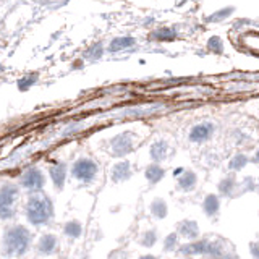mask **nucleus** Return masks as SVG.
Masks as SVG:
<instances>
[{
  "mask_svg": "<svg viewBox=\"0 0 259 259\" xmlns=\"http://www.w3.org/2000/svg\"><path fill=\"white\" fill-rule=\"evenodd\" d=\"M24 212L31 225H46L54 217V202L44 193H32L26 202Z\"/></svg>",
  "mask_w": 259,
  "mask_h": 259,
  "instance_id": "f257e3e1",
  "label": "nucleus"
},
{
  "mask_svg": "<svg viewBox=\"0 0 259 259\" xmlns=\"http://www.w3.org/2000/svg\"><path fill=\"white\" fill-rule=\"evenodd\" d=\"M31 241H32V235L26 227L23 225L8 227L4 235V251L7 256L20 257L29 249Z\"/></svg>",
  "mask_w": 259,
  "mask_h": 259,
  "instance_id": "f03ea898",
  "label": "nucleus"
},
{
  "mask_svg": "<svg viewBox=\"0 0 259 259\" xmlns=\"http://www.w3.org/2000/svg\"><path fill=\"white\" fill-rule=\"evenodd\" d=\"M178 253L182 256H209L212 259H222L225 254L219 243L210 240H199V238L182 245L178 248Z\"/></svg>",
  "mask_w": 259,
  "mask_h": 259,
  "instance_id": "7ed1b4c3",
  "label": "nucleus"
},
{
  "mask_svg": "<svg viewBox=\"0 0 259 259\" xmlns=\"http://www.w3.org/2000/svg\"><path fill=\"white\" fill-rule=\"evenodd\" d=\"M18 198L20 190L16 185L5 183L0 186V219H12L15 215Z\"/></svg>",
  "mask_w": 259,
  "mask_h": 259,
  "instance_id": "20e7f679",
  "label": "nucleus"
},
{
  "mask_svg": "<svg viewBox=\"0 0 259 259\" xmlns=\"http://www.w3.org/2000/svg\"><path fill=\"white\" fill-rule=\"evenodd\" d=\"M97 172H99V167H97V164L93 159H88V157L78 159L71 167V175L75 177L78 182H83V183H91L97 177Z\"/></svg>",
  "mask_w": 259,
  "mask_h": 259,
  "instance_id": "39448f33",
  "label": "nucleus"
},
{
  "mask_svg": "<svg viewBox=\"0 0 259 259\" xmlns=\"http://www.w3.org/2000/svg\"><path fill=\"white\" fill-rule=\"evenodd\" d=\"M21 185H23V188H26L31 193L42 191L46 185V177L42 174V170H39L36 167L28 168L26 172L21 175Z\"/></svg>",
  "mask_w": 259,
  "mask_h": 259,
  "instance_id": "423d86ee",
  "label": "nucleus"
},
{
  "mask_svg": "<svg viewBox=\"0 0 259 259\" xmlns=\"http://www.w3.org/2000/svg\"><path fill=\"white\" fill-rule=\"evenodd\" d=\"M135 148V135L130 133V132H125L118 136H115L113 140L110 141V149H112V154L117 157H123L126 154H130Z\"/></svg>",
  "mask_w": 259,
  "mask_h": 259,
  "instance_id": "0eeeda50",
  "label": "nucleus"
},
{
  "mask_svg": "<svg viewBox=\"0 0 259 259\" xmlns=\"http://www.w3.org/2000/svg\"><path fill=\"white\" fill-rule=\"evenodd\" d=\"M177 232L182 238L188 240V241H194L199 238L201 230H199V224L196 221H191V219H185L180 224L177 225Z\"/></svg>",
  "mask_w": 259,
  "mask_h": 259,
  "instance_id": "6e6552de",
  "label": "nucleus"
},
{
  "mask_svg": "<svg viewBox=\"0 0 259 259\" xmlns=\"http://www.w3.org/2000/svg\"><path fill=\"white\" fill-rule=\"evenodd\" d=\"M214 135V125L209 123V121H204V123H198L191 128L190 132V141L191 143H204L207 140H210V136Z\"/></svg>",
  "mask_w": 259,
  "mask_h": 259,
  "instance_id": "1a4fd4ad",
  "label": "nucleus"
},
{
  "mask_svg": "<svg viewBox=\"0 0 259 259\" xmlns=\"http://www.w3.org/2000/svg\"><path fill=\"white\" fill-rule=\"evenodd\" d=\"M57 248H59V238H57L55 235H52V233L42 235V237L39 238L37 245H36L37 253L42 254V256H51V254H54L55 251H57Z\"/></svg>",
  "mask_w": 259,
  "mask_h": 259,
  "instance_id": "9d476101",
  "label": "nucleus"
},
{
  "mask_svg": "<svg viewBox=\"0 0 259 259\" xmlns=\"http://www.w3.org/2000/svg\"><path fill=\"white\" fill-rule=\"evenodd\" d=\"M112 182L115 183H121V182H126L132 178L133 175V170H132V164L128 160H120L117 162L115 165L112 168Z\"/></svg>",
  "mask_w": 259,
  "mask_h": 259,
  "instance_id": "9b49d317",
  "label": "nucleus"
},
{
  "mask_svg": "<svg viewBox=\"0 0 259 259\" xmlns=\"http://www.w3.org/2000/svg\"><path fill=\"white\" fill-rule=\"evenodd\" d=\"M221 196L215 193H209L204 196V199H202V210H204V214L207 217H214L219 214V210H221Z\"/></svg>",
  "mask_w": 259,
  "mask_h": 259,
  "instance_id": "f8f14e48",
  "label": "nucleus"
},
{
  "mask_svg": "<svg viewBox=\"0 0 259 259\" xmlns=\"http://www.w3.org/2000/svg\"><path fill=\"white\" fill-rule=\"evenodd\" d=\"M149 156L152 159V162L156 164H160L162 160H165L168 156V143L164 140H159V141H154L149 148Z\"/></svg>",
  "mask_w": 259,
  "mask_h": 259,
  "instance_id": "ddd939ff",
  "label": "nucleus"
},
{
  "mask_svg": "<svg viewBox=\"0 0 259 259\" xmlns=\"http://www.w3.org/2000/svg\"><path fill=\"white\" fill-rule=\"evenodd\" d=\"M177 185L180 191H193L198 185V175L193 170H185L180 177H177Z\"/></svg>",
  "mask_w": 259,
  "mask_h": 259,
  "instance_id": "4468645a",
  "label": "nucleus"
},
{
  "mask_svg": "<svg viewBox=\"0 0 259 259\" xmlns=\"http://www.w3.org/2000/svg\"><path fill=\"white\" fill-rule=\"evenodd\" d=\"M164 177H165V168L162 167L160 164H156V162L149 164L144 170V178L151 185H157L159 182L164 180Z\"/></svg>",
  "mask_w": 259,
  "mask_h": 259,
  "instance_id": "2eb2a0df",
  "label": "nucleus"
},
{
  "mask_svg": "<svg viewBox=\"0 0 259 259\" xmlns=\"http://www.w3.org/2000/svg\"><path fill=\"white\" fill-rule=\"evenodd\" d=\"M217 190H219V194H221V196L232 198V196H235V193L238 190V183L235 180V177H232V175L224 177L222 180L219 182Z\"/></svg>",
  "mask_w": 259,
  "mask_h": 259,
  "instance_id": "dca6fc26",
  "label": "nucleus"
},
{
  "mask_svg": "<svg viewBox=\"0 0 259 259\" xmlns=\"http://www.w3.org/2000/svg\"><path fill=\"white\" fill-rule=\"evenodd\" d=\"M149 212L154 219L157 221H162L168 215V204L164 198H154L149 204Z\"/></svg>",
  "mask_w": 259,
  "mask_h": 259,
  "instance_id": "f3484780",
  "label": "nucleus"
},
{
  "mask_svg": "<svg viewBox=\"0 0 259 259\" xmlns=\"http://www.w3.org/2000/svg\"><path fill=\"white\" fill-rule=\"evenodd\" d=\"M51 178L57 190H62L65 180H67V165L65 164H55L51 167Z\"/></svg>",
  "mask_w": 259,
  "mask_h": 259,
  "instance_id": "a211bd4d",
  "label": "nucleus"
},
{
  "mask_svg": "<svg viewBox=\"0 0 259 259\" xmlns=\"http://www.w3.org/2000/svg\"><path fill=\"white\" fill-rule=\"evenodd\" d=\"M63 233L71 240H78L83 235V224L79 221H68L63 225Z\"/></svg>",
  "mask_w": 259,
  "mask_h": 259,
  "instance_id": "6ab92c4d",
  "label": "nucleus"
},
{
  "mask_svg": "<svg viewBox=\"0 0 259 259\" xmlns=\"http://www.w3.org/2000/svg\"><path fill=\"white\" fill-rule=\"evenodd\" d=\"M248 164H249V159H248L246 154L238 152V154H235V156L230 159L229 168L232 170V172H240V170H243Z\"/></svg>",
  "mask_w": 259,
  "mask_h": 259,
  "instance_id": "aec40b11",
  "label": "nucleus"
},
{
  "mask_svg": "<svg viewBox=\"0 0 259 259\" xmlns=\"http://www.w3.org/2000/svg\"><path fill=\"white\" fill-rule=\"evenodd\" d=\"M162 248H164V251H167V253H172V251L180 248V235H178V232L168 233L164 238V241H162Z\"/></svg>",
  "mask_w": 259,
  "mask_h": 259,
  "instance_id": "412c9836",
  "label": "nucleus"
},
{
  "mask_svg": "<svg viewBox=\"0 0 259 259\" xmlns=\"http://www.w3.org/2000/svg\"><path fill=\"white\" fill-rule=\"evenodd\" d=\"M157 232L154 230V229H149V230H146L141 233V237H140V245L143 248H152L154 245L157 243Z\"/></svg>",
  "mask_w": 259,
  "mask_h": 259,
  "instance_id": "4be33fe9",
  "label": "nucleus"
},
{
  "mask_svg": "<svg viewBox=\"0 0 259 259\" xmlns=\"http://www.w3.org/2000/svg\"><path fill=\"white\" fill-rule=\"evenodd\" d=\"M133 44H135V39H132V37H120V39H115L110 44V51L117 52V51H121V49L132 47Z\"/></svg>",
  "mask_w": 259,
  "mask_h": 259,
  "instance_id": "5701e85b",
  "label": "nucleus"
},
{
  "mask_svg": "<svg viewBox=\"0 0 259 259\" xmlns=\"http://www.w3.org/2000/svg\"><path fill=\"white\" fill-rule=\"evenodd\" d=\"M240 188L243 190V191H254L256 190V182H254V178H246L245 182H243V185L240 186Z\"/></svg>",
  "mask_w": 259,
  "mask_h": 259,
  "instance_id": "b1692460",
  "label": "nucleus"
},
{
  "mask_svg": "<svg viewBox=\"0 0 259 259\" xmlns=\"http://www.w3.org/2000/svg\"><path fill=\"white\" fill-rule=\"evenodd\" d=\"M249 254L253 259H259V243L257 241L249 243Z\"/></svg>",
  "mask_w": 259,
  "mask_h": 259,
  "instance_id": "393cba45",
  "label": "nucleus"
},
{
  "mask_svg": "<svg viewBox=\"0 0 259 259\" xmlns=\"http://www.w3.org/2000/svg\"><path fill=\"white\" fill-rule=\"evenodd\" d=\"M138 259H159L157 256H154V254H141Z\"/></svg>",
  "mask_w": 259,
  "mask_h": 259,
  "instance_id": "a878e982",
  "label": "nucleus"
},
{
  "mask_svg": "<svg viewBox=\"0 0 259 259\" xmlns=\"http://www.w3.org/2000/svg\"><path fill=\"white\" fill-rule=\"evenodd\" d=\"M185 172V168H182V167H178V168H175V172H174V175L175 177H180L182 174Z\"/></svg>",
  "mask_w": 259,
  "mask_h": 259,
  "instance_id": "bb28decb",
  "label": "nucleus"
},
{
  "mask_svg": "<svg viewBox=\"0 0 259 259\" xmlns=\"http://www.w3.org/2000/svg\"><path fill=\"white\" fill-rule=\"evenodd\" d=\"M254 162H256V164H259V149L254 152Z\"/></svg>",
  "mask_w": 259,
  "mask_h": 259,
  "instance_id": "cd10ccee",
  "label": "nucleus"
},
{
  "mask_svg": "<svg viewBox=\"0 0 259 259\" xmlns=\"http://www.w3.org/2000/svg\"><path fill=\"white\" fill-rule=\"evenodd\" d=\"M222 259H233V256H230V254H224Z\"/></svg>",
  "mask_w": 259,
  "mask_h": 259,
  "instance_id": "c85d7f7f",
  "label": "nucleus"
}]
</instances>
